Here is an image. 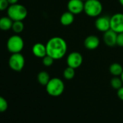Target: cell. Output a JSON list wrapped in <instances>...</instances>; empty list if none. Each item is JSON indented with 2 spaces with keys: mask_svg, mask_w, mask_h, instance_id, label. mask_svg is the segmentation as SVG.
Here are the masks:
<instances>
[{
  "mask_svg": "<svg viewBox=\"0 0 123 123\" xmlns=\"http://www.w3.org/2000/svg\"><path fill=\"white\" fill-rule=\"evenodd\" d=\"M46 54L51 56L54 60L63 58L68 51V44L66 41L58 36L50 38L46 44Z\"/></svg>",
  "mask_w": 123,
  "mask_h": 123,
  "instance_id": "cell-1",
  "label": "cell"
},
{
  "mask_svg": "<svg viewBox=\"0 0 123 123\" xmlns=\"http://www.w3.org/2000/svg\"><path fill=\"white\" fill-rule=\"evenodd\" d=\"M28 15L26 7L20 4L10 5L7 9V16L13 21H23Z\"/></svg>",
  "mask_w": 123,
  "mask_h": 123,
  "instance_id": "cell-2",
  "label": "cell"
},
{
  "mask_svg": "<svg viewBox=\"0 0 123 123\" xmlns=\"http://www.w3.org/2000/svg\"><path fill=\"white\" fill-rule=\"evenodd\" d=\"M46 90L48 94L51 96H59L65 91V83L60 78H51L46 86Z\"/></svg>",
  "mask_w": 123,
  "mask_h": 123,
  "instance_id": "cell-3",
  "label": "cell"
},
{
  "mask_svg": "<svg viewBox=\"0 0 123 123\" xmlns=\"http://www.w3.org/2000/svg\"><path fill=\"white\" fill-rule=\"evenodd\" d=\"M103 10L102 4L99 0H86L84 2V12L91 18L100 16Z\"/></svg>",
  "mask_w": 123,
  "mask_h": 123,
  "instance_id": "cell-4",
  "label": "cell"
},
{
  "mask_svg": "<svg viewBox=\"0 0 123 123\" xmlns=\"http://www.w3.org/2000/svg\"><path fill=\"white\" fill-rule=\"evenodd\" d=\"M7 48L8 51L12 54L20 53L24 48L23 39L18 35L12 36L7 40Z\"/></svg>",
  "mask_w": 123,
  "mask_h": 123,
  "instance_id": "cell-5",
  "label": "cell"
},
{
  "mask_svg": "<svg viewBox=\"0 0 123 123\" xmlns=\"http://www.w3.org/2000/svg\"><path fill=\"white\" fill-rule=\"evenodd\" d=\"M10 68L16 72L21 71L25 66V58L20 53L12 54L9 59Z\"/></svg>",
  "mask_w": 123,
  "mask_h": 123,
  "instance_id": "cell-6",
  "label": "cell"
},
{
  "mask_svg": "<svg viewBox=\"0 0 123 123\" xmlns=\"http://www.w3.org/2000/svg\"><path fill=\"white\" fill-rule=\"evenodd\" d=\"M110 29L117 33L123 32V14L116 13L110 17Z\"/></svg>",
  "mask_w": 123,
  "mask_h": 123,
  "instance_id": "cell-7",
  "label": "cell"
},
{
  "mask_svg": "<svg viewBox=\"0 0 123 123\" xmlns=\"http://www.w3.org/2000/svg\"><path fill=\"white\" fill-rule=\"evenodd\" d=\"M83 61V57L80 52L73 51L71 52L67 58V65L68 67L77 69L80 68Z\"/></svg>",
  "mask_w": 123,
  "mask_h": 123,
  "instance_id": "cell-8",
  "label": "cell"
},
{
  "mask_svg": "<svg viewBox=\"0 0 123 123\" xmlns=\"http://www.w3.org/2000/svg\"><path fill=\"white\" fill-rule=\"evenodd\" d=\"M95 27L100 32H106L110 29V17L102 15L97 17L95 21Z\"/></svg>",
  "mask_w": 123,
  "mask_h": 123,
  "instance_id": "cell-9",
  "label": "cell"
},
{
  "mask_svg": "<svg viewBox=\"0 0 123 123\" xmlns=\"http://www.w3.org/2000/svg\"><path fill=\"white\" fill-rule=\"evenodd\" d=\"M68 10L74 15H79L84 11V2L82 0H69Z\"/></svg>",
  "mask_w": 123,
  "mask_h": 123,
  "instance_id": "cell-10",
  "label": "cell"
},
{
  "mask_svg": "<svg viewBox=\"0 0 123 123\" xmlns=\"http://www.w3.org/2000/svg\"><path fill=\"white\" fill-rule=\"evenodd\" d=\"M117 33L112 31L111 29H109V31L104 33L103 36V40L104 43L109 46L113 47L117 45Z\"/></svg>",
  "mask_w": 123,
  "mask_h": 123,
  "instance_id": "cell-11",
  "label": "cell"
},
{
  "mask_svg": "<svg viewBox=\"0 0 123 123\" xmlns=\"http://www.w3.org/2000/svg\"><path fill=\"white\" fill-rule=\"evenodd\" d=\"M100 44L99 38L94 35H90L86 38L84 41V46L86 49L89 50H94L98 47Z\"/></svg>",
  "mask_w": 123,
  "mask_h": 123,
  "instance_id": "cell-12",
  "label": "cell"
},
{
  "mask_svg": "<svg viewBox=\"0 0 123 123\" xmlns=\"http://www.w3.org/2000/svg\"><path fill=\"white\" fill-rule=\"evenodd\" d=\"M32 52L34 56L38 58H43L44 57L46 54V45L41 43H35L32 48Z\"/></svg>",
  "mask_w": 123,
  "mask_h": 123,
  "instance_id": "cell-13",
  "label": "cell"
},
{
  "mask_svg": "<svg viewBox=\"0 0 123 123\" xmlns=\"http://www.w3.org/2000/svg\"><path fill=\"white\" fill-rule=\"evenodd\" d=\"M75 20V15L68 11L64 12L60 17V23L64 26H69L72 25Z\"/></svg>",
  "mask_w": 123,
  "mask_h": 123,
  "instance_id": "cell-14",
  "label": "cell"
},
{
  "mask_svg": "<svg viewBox=\"0 0 123 123\" xmlns=\"http://www.w3.org/2000/svg\"><path fill=\"white\" fill-rule=\"evenodd\" d=\"M13 24V20L7 17H2L0 18V29L4 31H7L12 28Z\"/></svg>",
  "mask_w": 123,
  "mask_h": 123,
  "instance_id": "cell-15",
  "label": "cell"
},
{
  "mask_svg": "<svg viewBox=\"0 0 123 123\" xmlns=\"http://www.w3.org/2000/svg\"><path fill=\"white\" fill-rule=\"evenodd\" d=\"M123 72L122 66L117 62L112 63L109 67V73L114 76H120Z\"/></svg>",
  "mask_w": 123,
  "mask_h": 123,
  "instance_id": "cell-16",
  "label": "cell"
},
{
  "mask_svg": "<svg viewBox=\"0 0 123 123\" xmlns=\"http://www.w3.org/2000/svg\"><path fill=\"white\" fill-rule=\"evenodd\" d=\"M37 79H38V83L42 85V86H46L47 83L49 82L50 80V76H49V74L47 73V72H45V71H41L38 74V76H37Z\"/></svg>",
  "mask_w": 123,
  "mask_h": 123,
  "instance_id": "cell-17",
  "label": "cell"
},
{
  "mask_svg": "<svg viewBox=\"0 0 123 123\" xmlns=\"http://www.w3.org/2000/svg\"><path fill=\"white\" fill-rule=\"evenodd\" d=\"M110 84L111 86V87L114 89L118 90L122 86H123V82L121 79V78H119L118 76H114V78H111V81H110Z\"/></svg>",
  "mask_w": 123,
  "mask_h": 123,
  "instance_id": "cell-18",
  "label": "cell"
},
{
  "mask_svg": "<svg viewBox=\"0 0 123 123\" xmlns=\"http://www.w3.org/2000/svg\"><path fill=\"white\" fill-rule=\"evenodd\" d=\"M75 75V69L68 67L65 69L63 72V76L66 80H72Z\"/></svg>",
  "mask_w": 123,
  "mask_h": 123,
  "instance_id": "cell-19",
  "label": "cell"
},
{
  "mask_svg": "<svg viewBox=\"0 0 123 123\" xmlns=\"http://www.w3.org/2000/svg\"><path fill=\"white\" fill-rule=\"evenodd\" d=\"M12 29L15 33H20L23 32L24 30V24L23 21H13Z\"/></svg>",
  "mask_w": 123,
  "mask_h": 123,
  "instance_id": "cell-20",
  "label": "cell"
},
{
  "mask_svg": "<svg viewBox=\"0 0 123 123\" xmlns=\"http://www.w3.org/2000/svg\"><path fill=\"white\" fill-rule=\"evenodd\" d=\"M42 59H42V62H43V65L46 66V67H51L53 65L54 62V59L51 56H49L47 54L44 57H43Z\"/></svg>",
  "mask_w": 123,
  "mask_h": 123,
  "instance_id": "cell-21",
  "label": "cell"
},
{
  "mask_svg": "<svg viewBox=\"0 0 123 123\" xmlns=\"http://www.w3.org/2000/svg\"><path fill=\"white\" fill-rule=\"evenodd\" d=\"M8 108V103L7 100L0 96V112H4Z\"/></svg>",
  "mask_w": 123,
  "mask_h": 123,
  "instance_id": "cell-22",
  "label": "cell"
},
{
  "mask_svg": "<svg viewBox=\"0 0 123 123\" xmlns=\"http://www.w3.org/2000/svg\"><path fill=\"white\" fill-rule=\"evenodd\" d=\"M10 4L7 0H0V11L7 10Z\"/></svg>",
  "mask_w": 123,
  "mask_h": 123,
  "instance_id": "cell-23",
  "label": "cell"
},
{
  "mask_svg": "<svg viewBox=\"0 0 123 123\" xmlns=\"http://www.w3.org/2000/svg\"><path fill=\"white\" fill-rule=\"evenodd\" d=\"M117 45H118L119 46L123 47V32L117 33Z\"/></svg>",
  "mask_w": 123,
  "mask_h": 123,
  "instance_id": "cell-24",
  "label": "cell"
},
{
  "mask_svg": "<svg viewBox=\"0 0 123 123\" xmlns=\"http://www.w3.org/2000/svg\"><path fill=\"white\" fill-rule=\"evenodd\" d=\"M117 96L122 101H123V86L117 90Z\"/></svg>",
  "mask_w": 123,
  "mask_h": 123,
  "instance_id": "cell-25",
  "label": "cell"
},
{
  "mask_svg": "<svg viewBox=\"0 0 123 123\" xmlns=\"http://www.w3.org/2000/svg\"><path fill=\"white\" fill-rule=\"evenodd\" d=\"M10 5H15V4H18L19 0H7Z\"/></svg>",
  "mask_w": 123,
  "mask_h": 123,
  "instance_id": "cell-26",
  "label": "cell"
},
{
  "mask_svg": "<svg viewBox=\"0 0 123 123\" xmlns=\"http://www.w3.org/2000/svg\"><path fill=\"white\" fill-rule=\"evenodd\" d=\"M119 4L123 7V0H119Z\"/></svg>",
  "mask_w": 123,
  "mask_h": 123,
  "instance_id": "cell-27",
  "label": "cell"
},
{
  "mask_svg": "<svg viewBox=\"0 0 123 123\" xmlns=\"http://www.w3.org/2000/svg\"><path fill=\"white\" fill-rule=\"evenodd\" d=\"M120 78H121V79H122V82H123V72H122V73L121 74Z\"/></svg>",
  "mask_w": 123,
  "mask_h": 123,
  "instance_id": "cell-28",
  "label": "cell"
},
{
  "mask_svg": "<svg viewBox=\"0 0 123 123\" xmlns=\"http://www.w3.org/2000/svg\"><path fill=\"white\" fill-rule=\"evenodd\" d=\"M82 1H83V2H85V1H86V0H82Z\"/></svg>",
  "mask_w": 123,
  "mask_h": 123,
  "instance_id": "cell-29",
  "label": "cell"
}]
</instances>
